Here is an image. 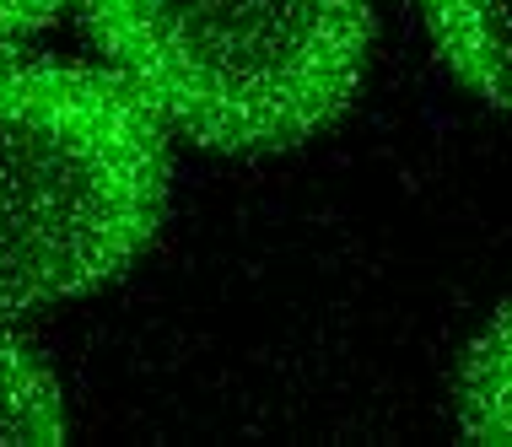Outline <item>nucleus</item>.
<instances>
[{
    "label": "nucleus",
    "mask_w": 512,
    "mask_h": 447,
    "mask_svg": "<svg viewBox=\"0 0 512 447\" xmlns=\"http://www.w3.org/2000/svg\"><path fill=\"white\" fill-rule=\"evenodd\" d=\"M459 431L469 442L512 447V302L459 361Z\"/></svg>",
    "instance_id": "20e7f679"
},
{
    "label": "nucleus",
    "mask_w": 512,
    "mask_h": 447,
    "mask_svg": "<svg viewBox=\"0 0 512 447\" xmlns=\"http://www.w3.org/2000/svg\"><path fill=\"white\" fill-rule=\"evenodd\" d=\"M421 11L442 65L512 114V0H421Z\"/></svg>",
    "instance_id": "7ed1b4c3"
},
{
    "label": "nucleus",
    "mask_w": 512,
    "mask_h": 447,
    "mask_svg": "<svg viewBox=\"0 0 512 447\" xmlns=\"http://www.w3.org/2000/svg\"><path fill=\"white\" fill-rule=\"evenodd\" d=\"M65 6L71 0H0V60H11L33 33H44Z\"/></svg>",
    "instance_id": "423d86ee"
},
{
    "label": "nucleus",
    "mask_w": 512,
    "mask_h": 447,
    "mask_svg": "<svg viewBox=\"0 0 512 447\" xmlns=\"http://www.w3.org/2000/svg\"><path fill=\"white\" fill-rule=\"evenodd\" d=\"M81 27L168 130L265 157L351 108L372 0H81Z\"/></svg>",
    "instance_id": "f03ea898"
},
{
    "label": "nucleus",
    "mask_w": 512,
    "mask_h": 447,
    "mask_svg": "<svg viewBox=\"0 0 512 447\" xmlns=\"http://www.w3.org/2000/svg\"><path fill=\"white\" fill-rule=\"evenodd\" d=\"M168 189V119L114 65L0 60V318L119 281Z\"/></svg>",
    "instance_id": "f257e3e1"
},
{
    "label": "nucleus",
    "mask_w": 512,
    "mask_h": 447,
    "mask_svg": "<svg viewBox=\"0 0 512 447\" xmlns=\"http://www.w3.org/2000/svg\"><path fill=\"white\" fill-rule=\"evenodd\" d=\"M65 442V399L33 345L0 329V447Z\"/></svg>",
    "instance_id": "39448f33"
}]
</instances>
